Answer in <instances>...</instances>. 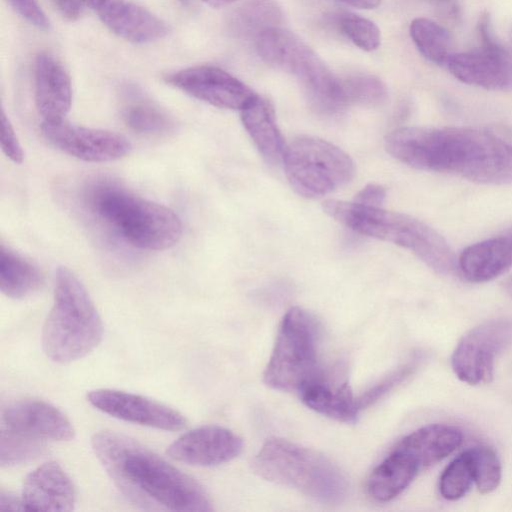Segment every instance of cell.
I'll return each instance as SVG.
<instances>
[{"label": "cell", "instance_id": "1", "mask_svg": "<svg viewBox=\"0 0 512 512\" xmlns=\"http://www.w3.org/2000/svg\"><path fill=\"white\" fill-rule=\"evenodd\" d=\"M387 152L425 171L484 184L512 183V138L486 128L406 127L385 139Z\"/></svg>", "mask_w": 512, "mask_h": 512}, {"label": "cell", "instance_id": "2", "mask_svg": "<svg viewBox=\"0 0 512 512\" xmlns=\"http://www.w3.org/2000/svg\"><path fill=\"white\" fill-rule=\"evenodd\" d=\"M92 449L117 489L146 510H213L203 487L138 441L110 430L95 433Z\"/></svg>", "mask_w": 512, "mask_h": 512}, {"label": "cell", "instance_id": "3", "mask_svg": "<svg viewBox=\"0 0 512 512\" xmlns=\"http://www.w3.org/2000/svg\"><path fill=\"white\" fill-rule=\"evenodd\" d=\"M85 203L95 218L132 247L165 250L181 238L182 222L172 209L117 183H92L85 193Z\"/></svg>", "mask_w": 512, "mask_h": 512}, {"label": "cell", "instance_id": "4", "mask_svg": "<svg viewBox=\"0 0 512 512\" xmlns=\"http://www.w3.org/2000/svg\"><path fill=\"white\" fill-rule=\"evenodd\" d=\"M323 210L351 230L411 251L435 272L452 274L457 260L446 240L432 227L407 214L356 202L326 200Z\"/></svg>", "mask_w": 512, "mask_h": 512}, {"label": "cell", "instance_id": "5", "mask_svg": "<svg viewBox=\"0 0 512 512\" xmlns=\"http://www.w3.org/2000/svg\"><path fill=\"white\" fill-rule=\"evenodd\" d=\"M102 335L101 318L85 286L70 269L59 267L53 306L42 330L45 354L53 362L69 363L93 351Z\"/></svg>", "mask_w": 512, "mask_h": 512}, {"label": "cell", "instance_id": "6", "mask_svg": "<svg viewBox=\"0 0 512 512\" xmlns=\"http://www.w3.org/2000/svg\"><path fill=\"white\" fill-rule=\"evenodd\" d=\"M253 468L262 478L321 502L340 503L347 496V479L336 464L283 438L267 439L253 460Z\"/></svg>", "mask_w": 512, "mask_h": 512}, {"label": "cell", "instance_id": "7", "mask_svg": "<svg viewBox=\"0 0 512 512\" xmlns=\"http://www.w3.org/2000/svg\"><path fill=\"white\" fill-rule=\"evenodd\" d=\"M260 57L271 66L299 80L311 105L325 115H335L347 105L341 80L297 35L279 27L269 28L256 38Z\"/></svg>", "mask_w": 512, "mask_h": 512}, {"label": "cell", "instance_id": "8", "mask_svg": "<svg viewBox=\"0 0 512 512\" xmlns=\"http://www.w3.org/2000/svg\"><path fill=\"white\" fill-rule=\"evenodd\" d=\"M319 330L315 318L300 307L283 316L274 347L263 373L272 389L298 395L324 381L318 354Z\"/></svg>", "mask_w": 512, "mask_h": 512}, {"label": "cell", "instance_id": "9", "mask_svg": "<svg viewBox=\"0 0 512 512\" xmlns=\"http://www.w3.org/2000/svg\"><path fill=\"white\" fill-rule=\"evenodd\" d=\"M283 164L293 190L306 198L333 192L347 184L355 173L348 154L311 136H300L287 145Z\"/></svg>", "mask_w": 512, "mask_h": 512}, {"label": "cell", "instance_id": "10", "mask_svg": "<svg viewBox=\"0 0 512 512\" xmlns=\"http://www.w3.org/2000/svg\"><path fill=\"white\" fill-rule=\"evenodd\" d=\"M477 34L481 46L452 54L447 67L463 83L493 90H512V55L494 39L489 15L480 16Z\"/></svg>", "mask_w": 512, "mask_h": 512}, {"label": "cell", "instance_id": "11", "mask_svg": "<svg viewBox=\"0 0 512 512\" xmlns=\"http://www.w3.org/2000/svg\"><path fill=\"white\" fill-rule=\"evenodd\" d=\"M512 339V322L491 320L468 331L458 342L451 366L459 380L469 385L489 383L497 355Z\"/></svg>", "mask_w": 512, "mask_h": 512}, {"label": "cell", "instance_id": "12", "mask_svg": "<svg viewBox=\"0 0 512 512\" xmlns=\"http://www.w3.org/2000/svg\"><path fill=\"white\" fill-rule=\"evenodd\" d=\"M41 131L53 147L86 162H110L125 157L131 144L121 134L69 123L65 119L43 121Z\"/></svg>", "mask_w": 512, "mask_h": 512}, {"label": "cell", "instance_id": "13", "mask_svg": "<svg viewBox=\"0 0 512 512\" xmlns=\"http://www.w3.org/2000/svg\"><path fill=\"white\" fill-rule=\"evenodd\" d=\"M168 84L184 93L224 109L242 110L256 93L225 70L211 65H198L165 77Z\"/></svg>", "mask_w": 512, "mask_h": 512}, {"label": "cell", "instance_id": "14", "mask_svg": "<svg viewBox=\"0 0 512 512\" xmlns=\"http://www.w3.org/2000/svg\"><path fill=\"white\" fill-rule=\"evenodd\" d=\"M88 402L114 418L168 431L183 429L187 421L177 410L150 398L114 389H96Z\"/></svg>", "mask_w": 512, "mask_h": 512}, {"label": "cell", "instance_id": "15", "mask_svg": "<svg viewBox=\"0 0 512 512\" xmlns=\"http://www.w3.org/2000/svg\"><path fill=\"white\" fill-rule=\"evenodd\" d=\"M242 449L243 441L233 431L205 425L178 437L167 448V454L178 462L209 467L234 459Z\"/></svg>", "mask_w": 512, "mask_h": 512}, {"label": "cell", "instance_id": "16", "mask_svg": "<svg viewBox=\"0 0 512 512\" xmlns=\"http://www.w3.org/2000/svg\"><path fill=\"white\" fill-rule=\"evenodd\" d=\"M101 22L120 38L145 44L164 38L167 24L146 8L130 0H82Z\"/></svg>", "mask_w": 512, "mask_h": 512}, {"label": "cell", "instance_id": "17", "mask_svg": "<svg viewBox=\"0 0 512 512\" xmlns=\"http://www.w3.org/2000/svg\"><path fill=\"white\" fill-rule=\"evenodd\" d=\"M3 427L40 441H69L75 431L69 419L48 402L24 398L12 401L2 410Z\"/></svg>", "mask_w": 512, "mask_h": 512}, {"label": "cell", "instance_id": "18", "mask_svg": "<svg viewBox=\"0 0 512 512\" xmlns=\"http://www.w3.org/2000/svg\"><path fill=\"white\" fill-rule=\"evenodd\" d=\"M21 499L25 511L68 512L74 509L76 493L64 469L50 461L27 475Z\"/></svg>", "mask_w": 512, "mask_h": 512}, {"label": "cell", "instance_id": "19", "mask_svg": "<svg viewBox=\"0 0 512 512\" xmlns=\"http://www.w3.org/2000/svg\"><path fill=\"white\" fill-rule=\"evenodd\" d=\"M34 99L43 121L65 119L72 102L71 79L57 58L40 53L34 62Z\"/></svg>", "mask_w": 512, "mask_h": 512}, {"label": "cell", "instance_id": "20", "mask_svg": "<svg viewBox=\"0 0 512 512\" xmlns=\"http://www.w3.org/2000/svg\"><path fill=\"white\" fill-rule=\"evenodd\" d=\"M512 267V229L465 248L457 260L462 276L473 283L497 278Z\"/></svg>", "mask_w": 512, "mask_h": 512}, {"label": "cell", "instance_id": "21", "mask_svg": "<svg viewBox=\"0 0 512 512\" xmlns=\"http://www.w3.org/2000/svg\"><path fill=\"white\" fill-rule=\"evenodd\" d=\"M462 431L448 424H430L406 435L395 448L407 454L421 469L454 452L462 443Z\"/></svg>", "mask_w": 512, "mask_h": 512}, {"label": "cell", "instance_id": "22", "mask_svg": "<svg viewBox=\"0 0 512 512\" xmlns=\"http://www.w3.org/2000/svg\"><path fill=\"white\" fill-rule=\"evenodd\" d=\"M244 128L262 156L270 163L283 162L287 145L278 129L271 103L259 96L241 110Z\"/></svg>", "mask_w": 512, "mask_h": 512}, {"label": "cell", "instance_id": "23", "mask_svg": "<svg viewBox=\"0 0 512 512\" xmlns=\"http://www.w3.org/2000/svg\"><path fill=\"white\" fill-rule=\"evenodd\" d=\"M121 115L127 127L141 135L162 136L175 127L172 117L134 85L123 88Z\"/></svg>", "mask_w": 512, "mask_h": 512}, {"label": "cell", "instance_id": "24", "mask_svg": "<svg viewBox=\"0 0 512 512\" xmlns=\"http://www.w3.org/2000/svg\"><path fill=\"white\" fill-rule=\"evenodd\" d=\"M420 471L418 465L404 452L394 448L370 473L366 489L378 502H388L400 495Z\"/></svg>", "mask_w": 512, "mask_h": 512}, {"label": "cell", "instance_id": "25", "mask_svg": "<svg viewBox=\"0 0 512 512\" xmlns=\"http://www.w3.org/2000/svg\"><path fill=\"white\" fill-rule=\"evenodd\" d=\"M299 396L315 412L345 423L354 422L360 411L347 383L332 387L325 380L320 381L305 388Z\"/></svg>", "mask_w": 512, "mask_h": 512}, {"label": "cell", "instance_id": "26", "mask_svg": "<svg viewBox=\"0 0 512 512\" xmlns=\"http://www.w3.org/2000/svg\"><path fill=\"white\" fill-rule=\"evenodd\" d=\"M42 284L43 275L36 265L1 245L0 289L3 294L22 299L36 292Z\"/></svg>", "mask_w": 512, "mask_h": 512}, {"label": "cell", "instance_id": "27", "mask_svg": "<svg viewBox=\"0 0 512 512\" xmlns=\"http://www.w3.org/2000/svg\"><path fill=\"white\" fill-rule=\"evenodd\" d=\"M282 16L275 0H244L231 15L230 25L239 36L257 38L263 31L279 27Z\"/></svg>", "mask_w": 512, "mask_h": 512}, {"label": "cell", "instance_id": "28", "mask_svg": "<svg viewBox=\"0 0 512 512\" xmlns=\"http://www.w3.org/2000/svg\"><path fill=\"white\" fill-rule=\"evenodd\" d=\"M410 36L429 61L446 64L451 53V39L445 28L426 18H416L410 24Z\"/></svg>", "mask_w": 512, "mask_h": 512}, {"label": "cell", "instance_id": "29", "mask_svg": "<svg viewBox=\"0 0 512 512\" xmlns=\"http://www.w3.org/2000/svg\"><path fill=\"white\" fill-rule=\"evenodd\" d=\"M473 480L479 492L487 494L500 484L502 469L495 451L488 446H475L467 449Z\"/></svg>", "mask_w": 512, "mask_h": 512}, {"label": "cell", "instance_id": "30", "mask_svg": "<svg viewBox=\"0 0 512 512\" xmlns=\"http://www.w3.org/2000/svg\"><path fill=\"white\" fill-rule=\"evenodd\" d=\"M340 80L347 105L376 106L386 100L385 84L373 75L359 73Z\"/></svg>", "mask_w": 512, "mask_h": 512}, {"label": "cell", "instance_id": "31", "mask_svg": "<svg viewBox=\"0 0 512 512\" xmlns=\"http://www.w3.org/2000/svg\"><path fill=\"white\" fill-rule=\"evenodd\" d=\"M43 441L33 439L5 428L1 431L0 464L3 467L20 465L42 455Z\"/></svg>", "mask_w": 512, "mask_h": 512}, {"label": "cell", "instance_id": "32", "mask_svg": "<svg viewBox=\"0 0 512 512\" xmlns=\"http://www.w3.org/2000/svg\"><path fill=\"white\" fill-rule=\"evenodd\" d=\"M473 482V473L466 450L452 460L441 474L439 492L444 499L455 501L467 494Z\"/></svg>", "mask_w": 512, "mask_h": 512}, {"label": "cell", "instance_id": "33", "mask_svg": "<svg viewBox=\"0 0 512 512\" xmlns=\"http://www.w3.org/2000/svg\"><path fill=\"white\" fill-rule=\"evenodd\" d=\"M336 24L340 31L360 49L373 51L379 47L380 30L371 20L353 13H342L338 15Z\"/></svg>", "mask_w": 512, "mask_h": 512}, {"label": "cell", "instance_id": "34", "mask_svg": "<svg viewBox=\"0 0 512 512\" xmlns=\"http://www.w3.org/2000/svg\"><path fill=\"white\" fill-rule=\"evenodd\" d=\"M417 360L418 359H413V361L402 365L361 395V397L357 399L359 409L361 410L373 404L404 381L417 367Z\"/></svg>", "mask_w": 512, "mask_h": 512}, {"label": "cell", "instance_id": "35", "mask_svg": "<svg viewBox=\"0 0 512 512\" xmlns=\"http://www.w3.org/2000/svg\"><path fill=\"white\" fill-rule=\"evenodd\" d=\"M9 5L30 24L41 30L50 28V21L37 0H7Z\"/></svg>", "mask_w": 512, "mask_h": 512}, {"label": "cell", "instance_id": "36", "mask_svg": "<svg viewBox=\"0 0 512 512\" xmlns=\"http://www.w3.org/2000/svg\"><path fill=\"white\" fill-rule=\"evenodd\" d=\"M1 148L4 154L14 163L20 164L24 159L22 146L15 130L4 110L1 114Z\"/></svg>", "mask_w": 512, "mask_h": 512}, {"label": "cell", "instance_id": "37", "mask_svg": "<svg viewBox=\"0 0 512 512\" xmlns=\"http://www.w3.org/2000/svg\"><path fill=\"white\" fill-rule=\"evenodd\" d=\"M385 198L386 190L383 186L369 184L359 191L355 196L354 202L370 207H381Z\"/></svg>", "mask_w": 512, "mask_h": 512}, {"label": "cell", "instance_id": "38", "mask_svg": "<svg viewBox=\"0 0 512 512\" xmlns=\"http://www.w3.org/2000/svg\"><path fill=\"white\" fill-rule=\"evenodd\" d=\"M54 2L61 14L69 20L78 19L85 6L82 0H54Z\"/></svg>", "mask_w": 512, "mask_h": 512}, {"label": "cell", "instance_id": "39", "mask_svg": "<svg viewBox=\"0 0 512 512\" xmlns=\"http://www.w3.org/2000/svg\"><path fill=\"white\" fill-rule=\"evenodd\" d=\"M0 511H25V508L21 498L1 490Z\"/></svg>", "mask_w": 512, "mask_h": 512}, {"label": "cell", "instance_id": "40", "mask_svg": "<svg viewBox=\"0 0 512 512\" xmlns=\"http://www.w3.org/2000/svg\"><path fill=\"white\" fill-rule=\"evenodd\" d=\"M350 6L360 9H374L379 6L381 0H340Z\"/></svg>", "mask_w": 512, "mask_h": 512}, {"label": "cell", "instance_id": "41", "mask_svg": "<svg viewBox=\"0 0 512 512\" xmlns=\"http://www.w3.org/2000/svg\"><path fill=\"white\" fill-rule=\"evenodd\" d=\"M207 5L213 8H220L234 3L237 0H202Z\"/></svg>", "mask_w": 512, "mask_h": 512}, {"label": "cell", "instance_id": "42", "mask_svg": "<svg viewBox=\"0 0 512 512\" xmlns=\"http://www.w3.org/2000/svg\"><path fill=\"white\" fill-rule=\"evenodd\" d=\"M504 289L506 293L512 298V276L505 281Z\"/></svg>", "mask_w": 512, "mask_h": 512}]
</instances>
